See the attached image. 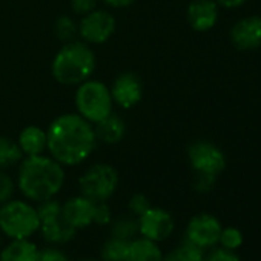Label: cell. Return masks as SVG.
Listing matches in <instances>:
<instances>
[{
	"label": "cell",
	"mask_w": 261,
	"mask_h": 261,
	"mask_svg": "<svg viewBox=\"0 0 261 261\" xmlns=\"http://www.w3.org/2000/svg\"><path fill=\"white\" fill-rule=\"evenodd\" d=\"M48 152L62 166H77L86 162L98 140L94 124L71 112L59 115L46 129Z\"/></svg>",
	"instance_id": "6da1fadb"
},
{
	"label": "cell",
	"mask_w": 261,
	"mask_h": 261,
	"mask_svg": "<svg viewBox=\"0 0 261 261\" xmlns=\"http://www.w3.org/2000/svg\"><path fill=\"white\" fill-rule=\"evenodd\" d=\"M65 180V166L51 155L23 157L19 163L17 188L30 201L42 203L54 198L62 191Z\"/></svg>",
	"instance_id": "7a4b0ae2"
},
{
	"label": "cell",
	"mask_w": 261,
	"mask_h": 261,
	"mask_svg": "<svg viewBox=\"0 0 261 261\" xmlns=\"http://www.w3.org/2000/svg\"><path fill=\"white\" fill-rule=\"evenodd\" d=\"M97 59L94 51L83 40L63 43L51 63L53 77L65 86H79L91 79L95 71Z\"/></svg>",
	"instance_id": "3957f363"
},
{
	"label": "cell",
	"mask_w": 261,
	"mask_h": 261,
	"mask_svg": "<svg viewBox=\"0 0 261 261\" xmlns=\"http://www.w3.org/2000/svg\"><path fill=\"white\" fill-rule=\"evenodd\" d=\"M40 230L36 206L25 200H8L0 204V232L11 240L31 238Z\"/></svg>",
	"instance_id": "277c9868"
},
{
	"label": "cell",
	"mask_w": 261,
	"mask_h": 261,
	"mask_svg": "<svg viewBox=\"0 0 261 261\" xmlns=\"http://www.w3.org/2000/svg\"><path fill=\"white\" fill-rule=\"evenodd\" d=\"M74 103L77 114L92 124L101 121L109 114H112L114 106L109 86H106L100 80L92 79H88L77 86Z\"/></svg>",
	"instance_id": "5b68a950"
},
{
	"label": "cell",
	"mask_w": 261,
	"mask_h": 261,
	"mask_svg": "<svg viewBox=\"0 0 261 261\" xmlns=\"http://www.w3.org/2000/svg\"><path fill=\"white\" fill-rule=\"evenodd\" d=\"M118 188V172L108 163L89 166L79 178L80 195L95 201H108Z\"/></svg>",
	"instance_id": "8992f818"
},
{
	"label": "cell",
	"mask_w": 261,
	"mask_h": 261,
	"mask_svg": "<svg viewBox=\"0 0 261 261\" xmlns=\"http://www.w3.org/2000/svg\"><path fill=\"white\" fill-rule=\"evenodd\" d=\"M188 160L195 174H209L218 177L226 169V155L214 143L197 140L188 148Z\"/></svg>",
	"instance_id": "52a82bcc"
},
{
	"label": "cell",
	"mask_w": 261,
	"mask_h": 261,
	"mask_svg": "<svg viewBox=\"0 0 261 261\" xmlns=\"http://www.w3.org/2000/svg\"><path fill=\"white\" fill-rule=\"evenodd\" d=\"M115 19L105 10H92L82 16L79 23V36L88 45H101L115 33Z\"/></svg>",
	"instance_id": "ba28073f"
},
{
	"label": "cell",
	"mask_w": 261,
	"mask_h": 261,
	"mask_svg": "<svg viewBox=\"0 0 261 261\" xmlns=\"http://www.w3.org/2000/svg\"><path fill=\"white\" fill-rule=\"evenodd\" d=\"M221 223L212 214H198L192 217L185 230V241L203 250L218 244L221 233Z\"/></svg>",
	"instance_id": "9c48e42d"
},
{
	"label": "cell",
	"mask_w": 261,
	"mask_h": 261,
	"mask_svg": "<svg viewBox=\"0 0 261 261\" xmlns=\"http://www.w3.org/2000/svg\"><path fill=\"white\" fill-rule=\"evenodd\" d=\"M175 229L172 215L162 207H149L139 217V233L155 243L166 241Z\"/></svg>",
	"instance_id": "30bf717a"
},
{
	"label": "cell",
	"mask_w": 261,
	"mask_h": 261,
	"mask_svg": "<svg viewBox=\"0 0 261 261\" xmlns=\"http://www.w3.org/2000/svg\"><path fill=\"white\" fill-rule=\"evenodd\" d=\"M112 101L123 109H130L143 98V83L134 72H121L109 88Z\"/></svg>",
	"instance_id": "8fae6325"
},
{
	"label": "cell",
	"mask_w": 261,
	"mask_h": 261,
	"mask_svg": "<svg viewBox=\"0 0 261 261\" xmlns=\"http://www.w3.org/2000/svg\"><path fill=\"white\" fill-rule=\"evenodd\" d=\"M229 39L238 51L261 48V16H247L237 20L230 28Z\"/></svg>",
	"instance_id": "7c38bea8"
},
{
	"label": "cell",
	"mask_w": 261,
	"mask_h": 261,
	"mask_svg": "<svg viewBox=\"0 0 261 261\" xmlns=\"http://www.w3.org/2000/svg\"><path fill=\"white\" fill-rule=\"evenodd\" d=\"M97 203L83 197H71L62 204V218L74 229H85L94 224Z\"/></svg>",
	"instance_id": "4fadbf2b"
},
{
	"label": "cell",
	"mask_w": 261,
	"mask_h": 261,
	"mask_svg": "<svg viewBox=\"0 0 261 261\" xmlns=\"http://www.w3.org/2000/svg\"><path fill=\"white\" fill-rule=\"evenodd\" d=\"M220 16V7L214 0H192L186 10V19L189 27L197 33L211 31Z\"/></svg>",
	"instance_id": "5bb4252c"
},
{
	"label": "cell",
	"mask_w": 261,
	"mask_h": 261,
	"mask_svg": "<svg viewBox=\"0 0 261 261\" xmlns=\"http://www.w3.org/2000/svg\"><path fill=\"white\" fill-rule=\"evenodd\" d=\"M39 232L42 233V238L51 246L66 244L71 240H74V237L77 235V229L69 226L62 218V214L40 221V230Z\"/></svg>",
	"instance_id": "9a60e30c"
},
{
	"label": "cell",
	"mask_w": 261,
	"mask_h": 261,
	"mask_svg": "<svg viewBox=\"0 0 261 261\" xmlns=\"http://www.w3.org/2000/svg\"><path fill=\"white\" fill-rule=\"evenodd\" d=\"M17 145L23 152V157L42 155L48 149V136L46 130L39 126H27L20 130Z\"/></svg>",
	"instance_id": "2e32d148"
},
{
	"label": "cell",
	"mask_w": 261,
	"mask_h": 261,
	"mask_svg": "<svg viewBox=\"0 0 261 261\" xmlns=\"http://www.w3.org/2000/svg\"><path fill=\"white\" fill-rule=\"evenodd\" d=\"M40 249L30 238L13 240L0 250V261H39Z\"/></svg>",
	"instance_id": "e0dca14e"
},
{
	"label": "cell",
	"mask_w": 261,
	"mask_h": 261,
	"mask_svg": "<svg viewBox=\"0 0 261 261\" xmlns=\"http://www.w3.org/2000/svg\"><path fill=\"white\" fill-rule=\"evenodd\" d=\"M124 261H163V250L159 243L145 237L129 241Z\"/></svg>",
	"instance_id": "ac0fdd59"
},
{
	"label": "cell",
	"mask_w": 261,
	"mask_h": 261,
	"mask_svg": "<svg viewBox=\"0 0 261 261\" xmlns=\"http://www.w3.org/2000/svg\"><path fill=\"white\" fill-rule=\"evenodd\" d=\"M94 129H95L97 140L108 143V145H115V143L121 142L126 134L124 121L115 114H109L106 118L95 123Z\"/></svg>",
	"instance_id": "d6986e66"
},
{
	"label": "cell",
	"mask_w": 261,
	"mask_h": 261,
	"mask_svg": "<svg viewBox=\"0 0 261 261\" xmlns=\"http://www.w3.org/2000/svg\"><path fill=\"white\" fill-rule=\"evenodd\" d=\"M109 226V232L112 237L123 240H134L139 235V218L133 214H121L118 217H112Z\"/></svg>",
	"instance_id": "ffe728a7"
},
{
	"label": "cell",
	"mask_w": 261,
	"mask_h": 261,
	"mask_svg": "<svg viewBox=\"0 0 261 261\" xmlns=\"http://www.w3.org/2000/svg\"><path fill=\"white\" fill-rule=\"evenodd\" d=\"M23 160V152L20 151L17 142L0 136V169H8L19 165Z\"/></svg>",
	"instance_id": "44dd1931"
},
{
	"label": "cell",
	"mask_w": 261,
	"mask_h": 261,
	"mask_svg": "<svg viewBox=\"0 0 261 261\" xmlns=\"http://www.w3.org/2000/svg\"><path fill=\"white\" fill-rule=\"evenodd\" d=\"M127 247H129L127 240L111 235L100 249V258L101 261H124Z\"/></svg>",
	"instance_id": "7402d4cb"
},
{
	"label": "cell",
	"mask_w": 261,
	"mask_h": 261,
	"mask_svg": "<svg viewBox=\"0 0 261 261\" xmlns=\"http://www.w3.org/2000/svg\"><path fill=\"white\" fill-rule=\"evenodd\" d=\"M163 261H204V250L185 241L163 255Z\"/></svg>",
	"instance_id": "603a6c76"
},
{
	"label": "cell",
	"mask_w": 261,
	"mask_h": 261,
	"mask_svg": "<svg viewBox=\"0 0 261 261\" xmlns=\"http://www.w3.org/2000/svg\"><path fill=\"white\" fill-rule=\"evenodd\" d=\"M54 33L59 37V40H62L63 43H68V42L75 40V37L79 36V25L75 23L72 17L62 16L57 19L54 25Z\"/></svg>",
	"instance_id": "cb8c5ba5"
},
{
	"label": "cell",
	"mask_w": 261,
	"mask_h": 261,
	"mask_svg": "<svg viewBox=\"0 0 261 261\" xmlns=\"http://www.w3.org/2000/svg\"><path fill=\"white\" fill-rule=\"evenodd\" d=\"M243 232L238 229V227H233V226H229V227H223L221 229V233H220V238H218V244L224 249H229V250H237L243 246Z\"/></svg>",
	"instance_id": "d4e9b609"
},
{
	"label": "cell",
	"mask_w": 261,
	"mask_h": 261,
	"mask_svg": "<svg viewBox=\"0 0 261 261\" xmlns=\"http://www.w3.org/2000/svg\"><path fill=\"white\" fill-rule=\"evenodd\" d=\"M204 261H241L237 250H229L224 247H211L207 253H204Z\"/></svg>",
	"instance_id": "484cf974"
},
{
	"label": "cell",
	"mask_w": 261,
	"mask_h": 261,
	"mask_svg": "<svg viewBox=\"0 0 261 261\" xmlns=\"http://www.w3.org/2000/svg\"><path fill=\"white\" fill-rule=\"evenodd\" d=\"M149 207H151V201L145 194H134L133 197L129 198V203H127L129 214L136 215L137 218L142 214H145Z\"/></svg>",
	"instance_id": "4316f807"
},
{
	"label": "cell",
	"mask_w": 261,
	"mask_h": 261,
	"mask_svg": "<svg viewBox=\"0 0 261 261\" xmlns=\"http://www.w3.org/2000/svg\"><path fill=\"white\" fill-rule=\"evenodd\" d=\"M14 189H16V185L13 178L0 169V204H4L13 198Z\"/></svg>",
	"instance_id": "83f0119b"
},
{
	"label": "cell",
	"mask_w": 261,
	"mask_h": 261,
	"mask_svg": "<svg viewBox=\"0 0 261 261\" xmlns=\"http://www.w3.org/2000/svg\"><path fill=\"white\" fill-rule=\"evenodd\" d=\"M217 183V177L215 175H209V174H195V181H194V189L197 192L206 194L209 191L214 189Z\"/></svg>",
	"instance_id": "f1b7e54d"
},
{
	"label": "cell",
	"mask_w": 261,
	"mask_h": 261,
	"mask_svg": "<svg viewBox=\"0 0 261 261\" xmlns=\"http://www.w3.org/2000/svg\"><path fill=\"white\" fill-rule=\"evenodd\" d=\"M112 220V211L106 201L97 203L95 206V217H94V224L98 226H108Z\"/></svg>",
	"instance_id": "f546056e"
},
{
	"label": "cell",
	"mask_w": 261,
	"mask_h": 261,
	"mask_svg": "<svg viewBox=\"0 0 261 261\" xmlns=\"http://www.w3.org/2000/svg\"><path fill=\"white\" fill-rule=\"evenodd\" d=\"M97 0H71V10L77 16H85L95 10Z\"/></svg>",
	"instance_id": "4dcf8cb0"
},
{
	"label": "cell",
	"mask_w": 261,
	"mask_h": 261,
	"mask_svg": "<svg viewBox=\"0 0 261 261\" xmlns=\"http://www.w3.org/2000/svg\"><path fill=\"white\" fill-rule=\"evenodd\" d=\"M39 261H69V258L60 249H57V247H48V249L40 250Z\"/></svg>",
	"instance_id": "1f68e13d"
},
{
	"label": "cell",
	"mask_w": 261,
	"mask_h": 261,
	"mask_svg": "<svg viewBox=\"0 0 261 261\" xmlns=\"http://www.w3.org/2000/svg\"><path fill=\"white\" fill-rule=\"evenodd\" d=\"M214 2L220 7V8H226V10H235L243 7L247 0H214Z\"/></svg>",
	"instance_id": "d6a6232c"
},
{
	"label": "cell",
	"mask_w": 261,
	"mask_h": 261,
	"mask_svg": "<svg viewBox=\"0 0 261 261\" xmlns=\"http://www.w3.org/2000/svg\"><path fill=\"white\" fill-rule=\"evenodd\" d=\"M103 2L111 7V8H117V10H121V8H127L133 5L136 0H103Z\"/></svg>",
	"instance_id": "836d02e7"
},
{
	"label": "cell",
	"mask_w": 261,
	"mask_h": 261,
	"mask_svg": "<svg viewBox=\"0 0 261 261\" xmlns=\"http://www.w3.org/2000/svg\"><path fill=\"white\" fill-rule=\"evenodd\" d=\"M77 261H98V259H95V258H80Z\"/></svg>",
	"instance_id": "e575fe53"
},
{
	"label": "cell",
	"mask_w": 261,
	"mask_h": 261,
	"mask_svg": "<svg viewBox=\"0 0 261 261\" xmlns=\"http://www.w3.org/2000/svg\"><path fill=\"white\" fill-rule=\"evenodd\" d=\"M0 246H2V237H0Z\"/></svg>",
	"instance_id": "d590c367"
}]
</instances>
